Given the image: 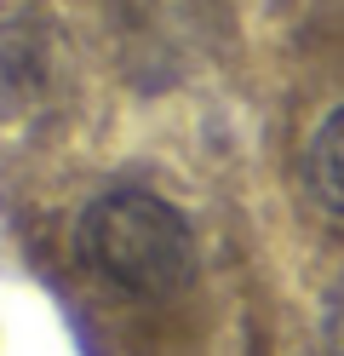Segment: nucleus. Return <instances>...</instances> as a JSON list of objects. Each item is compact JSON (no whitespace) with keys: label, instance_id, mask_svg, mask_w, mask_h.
<instances>
[{"label":"nucleus","instance_id":"obj_1","mask_svg":"<svg viewBox=\"0 0 344 356\" xmlns=\"http://www.w3.org/2000/svg\"><path fill=\"white\" fill-rule=\"evenodd\" d=\"M75 248L109 287L149 305L178 299L183 287H195V270H201L190 218L149 190H104L81 213Z\"/></svg>","mask_w":344,"mask_h":356},{"label":"nucleus","instance_id":"obj_2","mask_svg":"<svg viewBox=\"0 0 344 356\" xmlns=\"http://www.w3.org/2000/svg\"><path fill=\"white\" fill-rule=\"evenodd\" d=\"M304 184L327 213L344 218V104L310 132L304 144Z\"/></svg>","mask_w":344,"mask_h":356},{"label":"nucleus","instance_id":"obj_3","mask_svg":"<svg viewBox=\"0 0 344 356\" xmlns=\"http://www.w3.org/2000/svg\"><path fill=\"white\" fill-rule=\"evenodd\" d=\"M316 356H344V282H333L327 299H321V316H316Z\"/></svg>","mask_w":344,"mask_h":356}]
</instances>
